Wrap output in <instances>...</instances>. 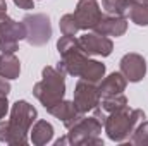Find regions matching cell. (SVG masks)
I'll list each match as a JSON object with an SVG mask.
<instances>
[{"mask_svg":"<svg viewBox=\"0 0 148 146\" xmlns=\"http://www.w3.org/2000/svg\"><path fill=\"white\" fill-rule=\"evenodd\" d=\"M145 120V112L140 108H129L127 105L122 108L115 110L109 113L107 120H105V132L112 141H126L129 139V136L134 132V129L138 127V124Z\"/></svg>","mask_w":148,"mask_h":146,"instance_id":"1","label":"cell"},{"mask_svg":"<svg viewBox=\"0 0 148 146\" xmlns=\"http://www.w3.org/2000/svg\"><path fill=\"white\" fill-rule=\"evenodd\" d=\"M41 74H43V79L35 84L33 95L41 102V105L48 112L64 98V93H66L64 76L66 74H62L57 67H45Z\"/></svg>","mask_w":148,"mask_h":146,"instance_id":"2","label":"cell"},{"mask_svg":"<svg viewBox=\"0 0 148 146\" xmlns=\"http://www.w3.org/2000/svg\"><path fill=\"white\" fill-rule=\"evenodd\" d=\"M36 119V108L24 100H17L10 108L9 124V145H26L28 132Z\"/></svg>","mask_w":148,"mask_h":146,"instance_id":"3","label":"cell"},{"mask_svg":"<svg viewBox=\"0 0 148 146\" xmlns=\"http://www.w3.org/2000/svg\"><path fill=\"white\" fill-rule=\"evenodd\" d=\"M67 141L71 145H103L98 138L102 132V122L97 117H81L76 124L69 127Z\"/></svg>","mask_w":148,"mask_h":146,"instance_id":"4","label":"cell"},{"mask_svg":"<svg viewBox=\"0 0 148 146\" xmlns=\"http://www.w3.org/2000/svg\"><path fill=\"white\" fill-rule=\"evenodd\" d=\"M26 26V41L31 46H41L52 36L50 19L45 14H28L23 19Z\"/></svg>","mask_w":148,"mask_h":146,"instance_id":"5","label":"cell"},{"mask_svg":"<svg viewBox=\"0 0 148 146\" xmlns=\"http://www.w3.org/2000/svg\"><path fill=\"white\" fill-rule=\"evenodd\" d=\"M21 40H26V26L24 23H16L10 17H3L0 21V52L14 53Z\"/></svg>","mask_w":148,"mask_h":146,"instance_id":"6","label":"cell"},{"mask_svg":"<svg viewBox=\"0 0 148 146\" xmlns=\"http://www.w3.org/2000/svg\"><path fill=\"white\" fill-rule=\"evenodd\" d=\"M100 98L102 96H100L98 88L95 86V83H90V81H84V79H79L76 83L73 102L76 105V108L81 113H86V112L93 110L100 103Z\"/></svg>","mask_w":148,"mask_h":146,"instance_id":"7","label":"cell"},{"mask_svg":"<svg viewBox=\"0 0 148 146\" xmlns=\"http://www.w3.org/2000/svg\"><path fill=\"white\" fill-rule=\"evenodd\" d=\"M74 17L79 29H93L103 17L102 9L97 0H79L74 10Z\"/></svg>","mask_w":148,"mask_h":146,"instance_id":"8","label":"cell"},{"mask_svg":"<svg viewBox=\"0 0 148 146\" xmlns=\"http://www.w3.org/2000/svg\"><path fill=\"white\" fill-rule=\"evenodd\" d=\"M81 50L90 57V55H100V57H109L112 53L114 43L110 38L98 35V33H86L77 38Z\"/></svg>","mask_w":148,"mask_h":146,"instance_id":"9","label":"cell"},{"mask_svg":"<svg viewBox=\"0 0 148 146\" xmlns=\"http://www.w3.org/2000/svg\"><path fill=\"white\" fill-rule=\"evenodd\" d=\"M121 72L131 83H138L147 74V62L138 53H126L121 59Z\"/></svg>","mask_w":148,"mask_h":146,"instance_id":"10","label":"cell"},{"mask_svg":"<svg viewBox=\"0 0 148 146\" xmlns=\"http://www.w3.org/2000/svg\"><path fill=\"white\" fill-rule=\"evenodd\" d=\"M93 31L103 36H122L127 31V21L121 16H107L102 17V21L93 28Z\"/></svg>","mask_w":148,"mask_h":146,"instance_id":"11","label":"cell"},{"mask_svg":"<svg viewBox=\"0 0 148 146\" xmlns=\"http://www.w3.org/2000/svg\"><path fill=\"white\" fill-rule=\"evenodd\" d=\"M48 113H52V115H55L57 119H60L67 129H69L73 124H76V122L84 115V113H81L79 110L76 108L74 102H59L55 107H52V108L48 110Z\"/></svg>","mask_w":148,"mask_h":146,"instance_id":"12","label":"cell"},{"mask_svg":"<svg viewBox=\"0 0 148 146\" xmlns=\"http://www.w3.org/2000/svg\"><path fill=\"white\" fill-rule=\"evenodd\" d=\"M126 84H127V79L124 77L122 72H112L109 77H105L100 86H98V93L102 98L105 96H114V95H119L126 89Z\"/></svg>","mask_w":148,"mask_h":146,"instance_id":"13","label":"cell"},{"mask_svg":"<svg viewBox=\"0 0 148 146\" xmlns=\"http://www.w3.org/2000/svg\"><path fill=\"white\" fill-rule=\"evenodd\" d=\"M21 72V62L14 53H3L0 57V76L5 79H17Z\"/></svg>","mask_w":148,"mask_h":146,"instance_id":"14","label":"cell"},{"mask_svg":"<svg viewBox=\"0 0 148 146\" xmlns=\"http://www.w3.org/2000/svg\"><path fill=\"white\" fill-rule=\"evenodd\" d=\"M29 132H31V141H33V145H36V146L47 145V143H50L52 138H53V127H52V124L47 122V120H38Z\"/></svg>","mask_w":148,"mask_h":146,"instance_id":"15","label":"cell"},{"mask_svg":"<svg viewBox=\"0 0 148 146\" xmlns=\"http://www.w3.org/2000/svg\"><path fill=\"white\" fill-rule=\"evenodd\" d=\"M127 17L138 26H148V3L140 0H129Z\"/></svg>","mask_w":148,"mask_h":146,"instance_id":"16","label":"cell"},{"mask_svg":"<svg viewBox=\"0 0 148 146\" xmlns=\"http://www.w3.org/2000/svg\"><path fill=\"white\" fill-rule=\"evenodd\" d=\"M103 76H105V65L102 62H98V60H90V59H88V62L84 64L83 71L79 74L81 79L90 81V83H95V84L100 83Z\"/></svg>","mask_w":148,"mask_h":146,"instance_id":"17","label":"cell"},{"mask_svg":"<svg viewBox=\"0 0 148 146\" xmlns=\"http://www.w3.org/2000/svg\"><path fill=\"white\" fill-rule=\"evenodd\" d=\"M126 105H127V98H126L122 93L114 95V96H105V98H102V102L98 103V107L107 113V117H109V113L122 108V107H126Z\"/></svg>","mask_w":148,"mask_h":146,"instance_id":"18","label":"cell"},{"mask_svg":"<svg viewBox=\"0 0 148 146\" xmlns=\"http://www.w3.org/2000/svg\"><path fill=\"white\" fill-rule=\"evenodd\" d=\"M102 7L109 16H121L127 17L129 10V0H102Z\"/></svg>","mask_w":148,"mask_h":146,"instance_id":"19","label":"cell"},{"mask_svg":"<svg viewBox=\"0 0 148 146\" xmlns=\"http://www.w3.org/2000/svg\"><path fill=\"white\" fill-rule=\"evenodd\" d=\"M59 26H60V31H62L64 36H74V35L79 31V24H77L74 14H66V16H62Z\"/></svg>","mask_w":148,"mask_h":146,"instance_id":"20","label":"cell"},{"mask_svg":"<svg viewBox=\"0 0 148 146\" xmlns=\"http://www.w3.org/2000/svg\"><path fill=\"white\" fill-rule=\"evenodd\" d=\"M129 143H131V145L148 146V122L143 120V124H141V122L138 124V127L134 129L133 136L129 138Z\"/></svg>","mask_w":148,"mask_h":146,"instance_id":"21","label":"cell"},{"mask_svg":"<svg viewBox=\"0 0 148 146\" xmlns=\"http://www.w3.org/2000/svg\"><path fill=\"white\" fill-rule=\"evenodd\" d=\"M0 141L2 143L9 141V124H7V120L0 122Z\"/></svg>","mask_w":148,"mask_h":146,"instance_id":"22","label":"cell"},{"mask_svg":"<svg viewBox=\"0 0 148 146\" xmlns=\"http://www.w3.org/2000/svg\"><path fill=\"white\" fill-rule=\"evenodd\" d=\"M10 91V84H9V79L2 77L0 76V96H7Z\"/></svg>","mask_w":148,"mask_h":146,"instance_id":"23","label":"cell"},{"mask_svg":"<svg viewBox=\"0 0 148 146\" xmlns=\"http://www.w3.org/2000/svg\"><path fill=\"white\" fill-rule=\"evenodd\" d=\"M7 112H9V102H7V96H0V119H3Z\"/></svg>","mask_w":148,"mask_h":146,"instance_id":"24","label":"cell"},{"mask_svg":"<svg viewBox=\"0 0 148 146\" xmlns=\"http://www.w3.org/2000/svg\"><path fill=\"white\" fill-rule=\"evenodd\" d=\"M14 3L19 7V9H33V0H14Z\"/></svg>","mask_w":148,"mask_h":146,"instance_id":"25","label":"cell"},{"mask_svg":"<svg viewBox=\"0 0 148 146\" xmlns=\"http://www.w3.org/2000/svg\"><path fill=\"white\" fill-rule=\"evenodd\" d=\"M5 16H7V3H5V0H0V21Z\"/></svg>","mask_w":148,"mask_h":146,"instance_id":"26","label":"cell"},{"mask_svg":"<svg viewBox=\"0 0 148 146\" xmlns=\"http://www.w3.org/2000/svg\"><path fill=\"white\" fill-rule=\"evenodd\" d=\"M140 2H145V3H148V0H140Z\"/></svg>","mask_w":148,"mask_h":146,"instance_id":"27","label":"cell"}]
</instances>
